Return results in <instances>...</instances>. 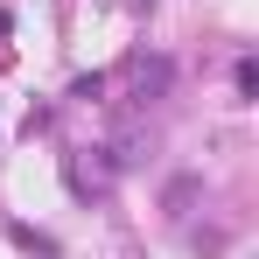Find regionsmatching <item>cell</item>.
<instances>
[{"instance_id": "obj_1", "label": "cell", "mask_w": 259, "mask_h": 259, "mask_svg": "<svg viewBox=\"0 0 259 259\" xmlns=\"http://www.w3.org/2000/svg\"><path fill=\"white\" fill-rule=\"evenodd\" d=\"M168 77H175V63H168V56H140V63L126 70V84H133V91H126V105H133V112H147V105L168 91Z\"/></svg>"}, {"instance_id": "obj_2", "label": "cell", "mask_w": 259, "mask_h": 259, "mask_svg": "<svg viewBox=\"0 0 259 259\" xmlns=\"http://www.w3.org/2000/svg\"><path fill=\"white\" fill-rule=\"evenodd\" d=\"M112 154H105V147H84V154H70V189H77V196H105V189H112Z\"/></svg>"}, {"instance_id": "obj_3", "label": "cell", "mask_w": 259, "mask_h": 259, "mask_svg": "<svg viewBox=\"0 0 259 259\" xmlns=\"http://www.w3.org/2000/svg\"><path fill=\"white\" fill-rule=\"evenodd\" d=\"M196 189H203V182H196V175H182V182L168 189V210H189V203H196Z\"/></svg>"}, {"instance_id": "obj_4", "label": "cell", "mask_w": 259, "mask_h": 259, "mask_svg": "<svg viewBox=\"0 0 259 259\" xmlns=\"http://www.w3.org/2000/svg\"><path fill=\"white\" fill-rule=\"evenodd\" d=\"M0 35H7V14H0Z\"/></svg>"}]
</instances>
